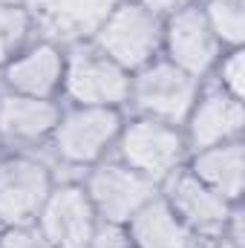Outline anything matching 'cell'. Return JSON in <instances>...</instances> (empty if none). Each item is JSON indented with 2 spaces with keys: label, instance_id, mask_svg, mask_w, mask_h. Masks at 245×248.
Instances as JSON below:
<instances>
[{
  "label": "cell",
  "instance_id": "4fadbf2b",
  "mask_svg": "<svg viewBox=\"0 0 245 248\" xmlns=\"http://www.w3.org/2000/svg\"><path fill=\"white\" fill-rule=\"evenodd\" d=\"M119 3L122 0H49L46 6L32 12V20L46 41L72 46L92 41Z\"/></svg>",
  "mask_w": 245,
  "mask_h": 248
},
{
  "label": "cell",
  "instance_id": "5bb4252c",
  "mask_svg": "<svg viewBox=\"0 0 245 248\" xmlns=\"http://www.w3.org/2000/svg\"><path fill=\"white\" fill-rule=\"evenodd\" d=\"M61 107L52 98H32L20 93H0V141L15 144L20 153L49 141Z\"/></svg>",
  "mask_w": 245,
  "mask_h": 248
},
{
  "label": "cell",
  "instance_id": "2e32d148",
  "mask_svg": "<svg viewBox=\"0 0 245 248\" xmlns=\"http://www.w3.org/2000/svg\"><path fill=\"white\" fill-rule=\"evenodd\" d=\"M243 168H245V156L240 139L196 150L193 162H190V173L199 182H205L211 190H216L222 199H228L231 205H237L240 196H243V173H245Z\"/></svg>",
  "mask_w": 245,
  "mask_h": 248
},
{
  "label": "cell",
  "instance_id": "7402d4cb",
  "mask_svg": "<svg viewBox=\"0 0 245 248\" xmlns=\"http://www.w3.org/2000/svg\"><path fill=\"white\" fill-rule=\"evenodd\" d=\"M205 248H243V246H240V243H234V240H228V237L222 234V237H214Z\"/></svg>",
  "mask_w": 245,
  "mask_h": 248
},
{
  "label": "cell",
  "instance_id": "603a6c76",
  "mask_svg": "<svg viewBox=\"0 0 245 248\" xmlns=\"http://www.w3.org/2000/svg\"><path fill=\"white\" fill-rule=\"evenodd\" d=\"M46 3H49V0H23V6H26L29 12H38V9H41V6H46Z\"/></svg>",
  "mask_w": 245,
  "mask_h": 248
},
{
  "label": "cell",
  "instance_id": "9c48e42d",
  "mask_svg": "<svg viewBox=\"0 0 245 248\" xmlns=\"http://www.w3.org/2000/svg\"><path fill=\"white\" fill-rule=\"evenodd\" d=\"M162 49L168 52V61L179 66L193 78H205L222 55V44L211 32L202 3H190L179 12L165 17V35Z\"/></svg>",
  "mask_w": 245,
  "mask_h": 248
},
{
  "label": "cell",
  "instance_id": "6da1fadb",
  "mask_svg": "<svg viewBox=\"0 0 245 248\" xmlns=\"http://www.w3.org/2000/svg\"><path fill=\"white\" fill-rule=\"evenodd\" d=\"M122 113L116 107H72L61 113L49 136V156L44 159L46 168L63 165L69 170H84L110 153L116 147V139L122 133Z\"/></svg>",
  "mask_w": 245,
  "mask_h": 248
},
{
  "label": "cell",
  "instance_id": "8992f818",
  "mask_svg": "<svg viewBox=\"0 0 245 248\" xmlns=\"http://www.w3.org/2000/svg\"><path fill=\"white\" fill-rule=\"evenodd\" d=\"M55 179L44 159L32 153H15L0 159V225L29 228L35 225Z\"/></svg>",
  "mask_w": 245,
  "mask_h": 248
},
{
  "label": "cell",
  "instance_id": "5b68a950",
  "mask_svg": "<svg viewBox=\"0 0 245 248\" xmlns=\"http://www.w3.org/2000/svg\"><path fill=\"white\" fill-rule=\"evenodd\" d=\"M196 98H199V78L182 72L168 58L165 61L156 58L130 75V98L127 101H133L138 116L179 127V124H184Z\"/></svg>",
  "mask_w": 245,
  "mask_h": 248
},
{
  "label": "cell",
  "instance_id": "ba28073f",
  "mask_svg": "<svg viewBox=\"0 0 245 248\" xmlns=\"http://www.w3.org/2000/svg\"><path fill=\"white\" fill-rule=\"evenodd\" d=\"M95 225L98 214L81 182H58L35 219V228L52 248H87Z\"/></svg>",
  "mask_w": 245,
  "mask_h": 248
},
{
  "label": "cell",
  "instance_id": "3957f363",
  "mask_svg": "<svg viewBox=\"0 0 245 248\" xmlns=\"http://www.w3.org/2000/svg\"><path fill=\"white\" fill-rule=\"evenodd\" d=\"M61 90L75 107H122L130 98V72L107 58L92 41L63 52Z\"/></svg>",
  "mask_w": 245,
  "mask_h": 248
},
{
  "label": "cell",
  "instance_id": "30bf717a",
  "mask_svg": "<svg viewBox=\"0 0 245 248\" xmlns=\"http://www.w3.org/2000/svg\"><path fill=\"white\" fill-rule=\"evenodd\" d=\"M159 187H165V202L173 208V214L184 222V228L193 234V237H205V240H214V237H222L225 234V222L231 217V202L222 199L216 190L199 182L190 170H173Z\"/></svg>",
  "mask_w": 245,
  "mask_h": 248
},
{
  "label": "cell",
  "instance_id": "ffe728a7",
  "mask_svg": "<svg viewBox=\"0 0 245 248\" xmlns=\"http://www.w3.org/2000/svg\"><path fill=\"white\" fill-rule=\"evenodd\" d=\"M0 248H52L35 225L29 228H3L0 234Z\"/></svg>",
  "mask_w": 245,
  "mask_h": 248
},
{
  "label": "cell",
  "instance_id": "7c38bea8",
  "mask_svg": "<svg viewBox=\"0 0 245 248\" xmlns=\"http://www.w3.org/2000/svg\"><path fill=\"white\" fill-rule=\"evenodd\" d=\"M0 78L9 93L52 98L63 81V46L41 38L32 46H23L12 61L3 63Z\"/></svg>",
  "mask_w": 245,
  "mask_h": 248
},
{
  "label": "cell",
  "instance_id": "52a82bcc",
  "mask_svg": "<svg viewBox=\"0 0 245 248\" xmlns=\"http://www.w3.org/2000/svg\"><path fill=\"white\" fill-rule=\"evenodd\" d=\"M81 185L87 190L98 219L113 222V225H127V219L159 193L156 182L136 173L133 168H127L119 159L116 162L107 159V162L92 165V170H87Z\"/></svg>",
  "mask_w": 245,
  "mask_h": 248
},
{
  "label": "cell",
  "instance_id": "d6986e66",
  "mask_svg": "<svg viewBox=\"0 0 245 248\" xmlns=\"http://www.w3.org/2000/svg\"><path fill=\"white\" fill-rule=\"evenodd\" d=\"M216 87H222L234 98H243V49H231L228 55H219Z\"/></svg>",
  "mask_w": 245,
  "mask_h": 248
},
{
  "label": "cell",
  "instance_id": "cb8c5ba5",
  "mask_svg": "<svg viewBox=\"0 0 245 248\" xmlns=\"http://www.w3.org/2000/svg\"><path fill=\"white\" fill-rule=\"evenodd\" d=\"M23 0H0V6H20Z\"/></svg>",
  "mask_w": 245,
  "mask_h": 248
},
{
  "label": "cell",
  "instance_id": "44dd1931",
  "mask_svg": "<svg viewBox=\"0 0 245 248\" xmlns=\"http://www.w3.org/2000/svg\"><path fill=\"white\" fill-rule=\"evenodd\" d=\"M136 3H141L144 9L156 12L159 17H168V15L179 12V9H184V6H190V3H199V0H136Z\"/></svg>",
  "mask_w": 245,
  "mask_h": 248
},
{
  "label": "cell",
  "instance_id": "8fae6325",
  "mask_svg": "<svg viewBox=\"0 0 245 248\" xmlns=\"http://www.w3.org/2000/svg\"><path fill=\"white\" fill-rule=\"evenodd\" d=\"M187 150H205L222 141H234L240 139L245 127V110L243 98H234L231 93H225L222 87H211L205 93H199V98L193 101L190 113H187Z\"/></svg>",
  "mask_w": 245,
  "mask_h": 248
},
{
  "label": "cell",
  "instance_id": "e0dca14e",
  "mask_svg": "<svg viewBox=\"0 0 245 248\" xmlns=\"http://www.w3.org/2000/svg\"><path fill=\"white\" fill-rule=\"evenodd\" d=\"M205 20L216 41L228 49H243L245 41V9L243 0H205Z\"/></svg>",
  "mask_w": 245,
  "mask_h": 248
},
{
  "label": "cell",
  "instance_id": "d4e9b609",
  "mask_svg": "<svg viewBox=\"0 0 245 248\" xmlns=\"http://www.w3.org/2000/svg\"><path fill=\"white\" fill-rule=\"evenodd\" d=\"M0 159H3V156H0Z\"/></svg>",
  "mask_w": 245,
  "mask_h": 248
},
{
  "label": "cell",
  "instance_id": "277c9868",
  "mask_svg": "<svg viewBox=\"0 0 245 248\" xmlns=\"http://www.w3.org/2000/svg\"><path fill=\"white\" fill-rule=\"evenodd\" d=\"M116 150H119V162L147 176L150 182L162 185L173 170L182 168L187 156V141L176 124L138 116L122 127L116 139Z\"/></svg>",
  "mask_w": 245,
  "mask_h": 248
},
{
  "label": "cell",
  "instance_id": "7a4b0ae2",
  "mask_svg": "<svg viewBox=\"0 0 245 248\" xmlns=\"http://www.w3.org/2000/svg\"><path fill=\"white\" fill-rule=\"evenodd\" d=\"M162 35H165V17L144 9L136 0H122L95 32L92 44L133 75L136 69L159 58Z\"/></svg>",
  "mask_w": 245,
  "mask_h": 248
},
{
  "label": "cell",
  "instance_id": "9a60e30c",
  "mask_svg": "<svg viewBox=\"0 0 245 248\" xmlns=\"http://www.w3.org/2000/svg\"><path fill=\"white\" fill-rule=\"evenodd\" d=\"M133 248H196L193 234L173 214L162 193H156L147 205H141L124 225Z\"/></svg>",
  "mask_w": 245,
  "mask_h": 248
},
{
  "label": "cell",
  "instance_id": "ac0fdd59",
  "mask_svg": "<svg viewBox=\"0 0 245 248\" xmlns=\"http://www.w3.org/2000/svg\"><path fill=\"white\" fill-rule=\"evenodd\" d=\"M32 26H35L32 12L23 3L20 6H0V66L12 61L26 46Z\"/></svg>",
  "mask_w": 245,
  "mask_h": 248
}]
</instances>
